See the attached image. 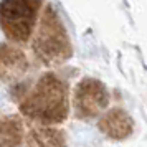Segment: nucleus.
Listing matches in <instances>:
<instances>
[{
	"label": "nucleus",
	"instance_id": "20e7f679",
	"mask_svg": "<svg viewBox=\"0 0 147 147\" xmlns=\"http://www.w3.org/2000/svg\"><path fill=\"white\" fill-rule=\"evenodd\" d=\"M73 106L76 116L81 119H93L109 106V93L98 80H83L76 86Z\"/></svg>",
	"mask_w": 147,
	"mask_h": 147
},
{
	"label": "nucleus",
	"instance_id": "423d86ee",
	"mask_svg": "<svg viewBox=\"0 0 147 147\" xmlns=\"http://www.w3.org/2000/svg\"><path fill=\"white\" fill-rule=\"evenodd\" d=\"M28 61L20 50L8 45H0V81L13 83L27 73Z\"/></svg>",
	"mask_w": 147,
	"mask_h": 147
},
{
	"label": "nucleus",
	"instance_id": "f03ea898",
	"mask_svg": "<svg viewBox=\"0 0 147 147\" xmlns=\"http://www.w3.org/2000/svg\"><path fill=\"white\" fill-rule=\"evenodd\" d=\"M33 48L36 56L47 65H60L71 55L66 32L51 7H48L43 13L41 27L35 38Z\"/></svg>",
	"mask_w": 147,
	"mask_h": 147
},
{
	"label": "nucleus",
	"instance_id": "7ed1b4c3",
	"mask_svg": "<svg viewBox=\"0 0 147 147\" xmlns=\"http://www.w3.org/2000/svg\"><path fill=\"white\" fill-rule=\"evenodd\" d=\"M40 0H3L0 3V23L8 38L27 41L30 38Z\"/></svg>",
	"mask_w": 147,
	"mask_h": 147
},
{
	"label": "nucleus",
	"instance_id": "6e6552de",
	"mask_svg": "<svg viewBox=\"0 0 147 147\" xmlns=\"http://www.w3.org/2000/svg\"><path fill=\"white\" fill-rule=\"evenodd\" d=\"M23 122L18 116H0V147H22Z\"/></svg>",
	"mask_w": 147,
	"mask_h": 147
},
{
	"label": "nucleus",
	"instance_id": "39448f33",
	"mask_svg": "<svg viewBox=\"0 0 147 147\" xmlns=\"http://www.w3.org/2000/svg\"><path fill=\"white\" fill-rule=\"evenodd\" d=\"M99 131L104 136H107L109 139H126L129 137L134 131V121L131 119V116L124 111V109H111L107 113L102 114V117L98 122Z\"/></svg>",
	"mask_w": 147,
	"mask_h": 147
},
{
	"label": "nucleus",
	"instance_id": "f257e3e1",
	"mask_svg": "<svg viewBox=\"0 0 147 147\" xmlns=\"http://www.w3.org/2000/svg\"><path fill=\"white\" fill-rule=\"evenodd\" d=\"M22 114L35 126H56L68 117L69 102L65 83L53 73L43 74L20 104Z\"/></svg>",
	"mask_w": 147,
	"mask_h": 147
},
{
	"label": "nucleus",
	"instance_id": "0eeeda50",
	"mask_svg": "<svg viewBox=\"0 0 147 147\" xmlns=\"http://www.w3.org/2000/svg\"><path fill=\"white\" fill-rule=\"evenodd\" d=\"M23 139L27 147H66L65 132L53 126H33Z\"/></svg>",
	"mask_w": 147,
	"mask_h": 147
}]
</instances>
